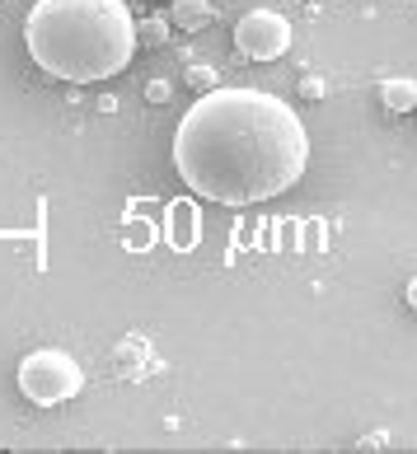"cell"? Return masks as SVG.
I'll return each instance as SVG.
<instances>
[{
  "mask_svg": "<svg viewBox=\"0 0 417 454\" xmlns=\"http://www.w3.org/2000/svg\"><path fill=\"white\" fill-rule=\"evenodd\" d=\"M183 188L216 207H258L291 192L310 169V131L277 94L216 85L174 127Z\"/></svg>",
  "mask_w": 417,
  "mask_h": 454,
  "instance_id": "1",
  "label": "cell"
},
{
  "mask_svg": "<svg viewBox=\"0 0 417 454\" xmlns=\"http://www.w3.org/2000/svg\"><path fill=\"white\" fill-rule=\"evenodd\" d=\"M24 47L52 80L94 85L131 66L137 20L127 0H38L24 20Z\"/></svg>",
  "mask_w": 417,
  "mask_h": 454,
  "instance_id": "2",
  "label": "cell"
},
{
  "mask_svg": "<svg viewBox=\"0 0 417 454\" xmlns=\"http://www.w3.org/2000/svg\"><path fill=\"white\" fill-rule=\"evenodd\" d=\"M14 384H20V394L33 403V408H57V403H71L80 389H85V370H80V361L71 356V351L38 347L20 361Z\"/></svg>",
  "mask_w": 417,
  "mask_h": 454,
  "instance_id": "3",
  "label": "cell"
},
{
  "mask_svg": "<svg viewBox=\"0 0 417 454\" xmlns=\"http://www.w3.org/2000/svg\"><path fill=\"white\" fill-rule=\"evenodd\" d=\"M235 52L248 61H277L291 52V20L277 10H248L235 24Z\"/></svg>",
  "mask_w": 417,
  "mask_h": 454,
  "instance_id": "4",
  "label": "cell"
},
{
  "mask_svg": "<svg viewBox=\"0 0 417 454\" xmlns=\"http://www.w3.org/2000/svg\"><path fill=\"white\" fill-rule=\"evenodd\" d=\"M197 239H202V215H197L193 201H174L169 207V244L178 254H193Z\"/></svg>",
  "mask_w": 417,
  "mask_h": 454,
  "instance_id": "5",
  "label": "cell"
},
{
  "mask_svg": "<svg viewBox=\"0 0 417 454\" xmlns=\"http://www.w3.org/2000/svg\"><path fill=\"white\" fill-rule=\"evenodd\" d=\"M169 24L183 33H202L207 24H216V5L211 0H174L169 5Z\"/></svg>",
  "mask_w": 417,
  "mask_h": 454,
  "instance_id": "6",
  "label": "cell"
},
{
  "mask_svg": "<svg viewBox=\"0 0 417 454\" xmlns=\"http://www.w3.org/2000/svg\"><path fill=\"white\" fill-rule=\"evenodd\" d=\"M380 104H385L389 113H413L417 108V80L413 75H389V80H380Z\"/></svg>",
  "mask_w": 417,
  "mask_h": 454,
  "instance_id": "7",
  "label": "cell"
},
{
  "mask_svg": "<svg viewBox=\"0 0 417 454\" xmlns=\"http://www.w3.org/2000/svg\"><path fill=\"white\" fill-rule=\"evenodd\" d=\"M137 38H146V47H164V43H169V20H164V14L146 20V24L137 28Z\"/></svg>",
  "mask_w": 417,
  "mask_h": 454,
  "instance_id": "8",
  "label": "cell"
},
{
  "mask_svg": "<svg viewBox=\"0 0 417 454\" xmlns=\"http://www.w3.org/2000/svg\"><path fill=\"white\" fill-rule=\"evenodd\" d=\"M188 85H197V90H216V85H221V80H216V71H211V66H193V71H188Z\"/></svg>",
  "mask_w": 417,
  "mask_h": 454,
  "instance_id": "9",
  "label": "cell"
},
{
  "mask_svg": "<svg viewBox=\"0 0 417 454\" xmlns=\"http://www.w3.org/2000/svg\"><path fill=\"white\" fill-rule=\"evenodd\" d=\"M150 244H155V230H150V225H131L127 230V248H137V254H141V248H150Z\"/></svg>",
  "mask_w": 417,
  "mask_h": 454,
  "instance_id": "10",
  "label": "cell"
},
{
  "mask_svg": "<svg viewBox=\"0 0 417 454\" xmlns=\"http://www.w3.org/2000/svg\"><path fill=\"white\" fill-rule=\"evenodd\" d=\"M300 94H305V98H324V80L319 75H305V80H300Z\"/></svg>",
  "mask_w": 417,
  "mask_h": 454,
  "instance_id": "11",
  "label": "cell"
},
{
  "mask_svg": "<svg viewBox=\"0 0 417 454\" xmlns=\"http://www.w3.org/2000/svg\"><path fill=\"white\" fill-rule=\"evenodd\" d=\"M146 94H150V98H155V104H164V98H169L174 90H169V80H155V85H150Z\"/></svg>",
  "mask_w": 417,
  "mask_h": 454,
  "instance_id": "12",
  "label": "cell"
},
{
  "mask_svg": "<svg viewBox=\"0 0 417 454\" xmlns=\"http://www.w3.org/2000/svg\"><path fill=\"white\" fill-rule=\"evenodd\" d=\"M404 300H408V309H413V314H417V277H413V281H408V291H404Z\"/></svg>",
  "mask_w": 417,
  "mask_h": 454,
  "instance_id": "13",
  "label": "cell"
},
{
  "mask_svg": "<svg viewBox=\"0 0 417 454\" xmlns=\"http://www.w3.org/2000/svg\"><path fill=\"white\" fill-rule=\"evenodd\" d=\"M310 5H314V0H310Z\"/></svg>",
  "mask_w": 417,
  "mask_h": 454,
  "instance_id": "14",
  "label": "cell"
}]
</instances>
